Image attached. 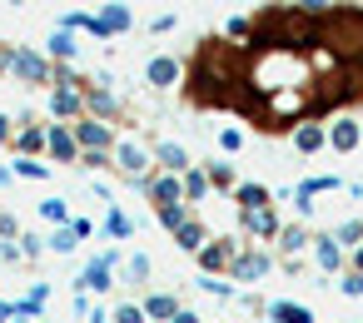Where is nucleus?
Here are the masks:
<instances>
[{
  "instance_id": "f257e3e1",
  "label": "nucleus",
  "mask_w": 363,
  "mask_h": 323,
  "mask_svg": "<svg viewBox=\"0 0 363 323\" xmlns=\"http://www.w3.org/2000/svg\"><path fill=\"white\" fill-rule=\"evenodd\" d=\"M110 159H115V174L125 179V184H135V189H145V179L155 174V149H150V135H120L115 140V149H110Z\"/></svg>"
},
{
  "instance_id": "f03ea898",
  "label": "nucleus",
  "mask_w": 363,
  "mask_h": 323,
  "mask_svg": "<svg viewBox=\"0 0 363 323\" xmlns=\"http://www.w3.org/2000/svg\"><path fill=\"white\" fill-rule=\"evenodd\" d=\"M11 75H16L26 90H50L55 65H50L45 50H35V45H16V55H11Z\"/></svg>"
},
{
  "instance_id": "7ed1b4c3",
  "label": "nucleus",
  "mask_w": 363,
  "mask_h": 323,
  "mask_svg": "<svg viewBox=\"0 0 363 323\" xmlns=\"http://www.w3.org/2000/svg\"><path fill=\"white\" fill-rule=\"evenodd\" d=\"M239 249H244L239 234H209V244L194 254V264H199V273H209V278H229V264H234Z\"/></svg>"
},
{
  "instance_id": "20e7f679",
  "label": "nucleus",
  "mask_w": 363,
  "mask_h": 323,
  "mask_svg": "<svg viewBox=\"0 0 363 323\" xmlns=\"http://www.w3.org/2000/svg\"><path fill=\"white\" fill-rule=\"evenodd\" d=\"M274 254L264 249V244H244L239 254H234V264H229V283H259V278H269L274 273Z\"/></svg>"
},
{
  "instance_id": "39448f33",
  "label": "nucleus",
  "mask_w": 363,
  "mask_h": 323,
  "mask_svg": "<svg viewBox=\"0 0 363 323\" xmlns=\"http://www.w3.org/2000/svg\"><path fill=\"white\" fill-rule=\"evenodd\" d=\"M70 135H75V149H80V154H110L115 140H120L115 125H100V120H90V115H80V120L70 125Z\"/></svg>"
},
{
  "instance_id": "423d86ee",
  "label": "nucleus",
  "mask_w": 363,
  "mask_h": 323,
  "mask_svg": "<svg viewBox=\"0 0 363 323\" xmlns=\"http://www.w3.org/2000/svg\"><path fill=\"white\" fill-rule=\"evenodd\" d=\"M323 135H328V149H333V154H358V149H363V125H358V115H348V110H338V115L323 125Z\"/></svg>"
},
{
  "instance_id": "0eeeda50",
  "label": "nucleus",
  "mask_w": 363,
  "mask_h": 323,
  "mask_svg": "<svg viewBox=\"0 0 363 323\" xmlns=\"http://www.w3.org/2000/svg\"><path fill=\"white\" fill-rule=\"evenodd\" d=\"M239 214V239H254V244H274V234H279V209L269 204V209H234Z\"/></svg>"
},
{
  "instance_id": "6e6552de",
  "label": "nucleus",
  "mask_w": 363,
  "mask_h": 323,
  "mask_svg": "<svg viewBox=\"0 0 363 323\" xmlns=\"http://www.w3.org/2000/svg\"><path fill=\"white\" fill-rule=\"evenodd\" d=\"M289 144H294V154H303V159H313V154H323V149H328V135H323V120H313V115H303V120H294V125H289Z\"/></svg>"
},
{
  "instance_id": "1a4fd4ad",
  "label": "nucleus",
  "mask_w": 363,
  "mask_h": 323,
  "mask_svg": "<svg viewBox=\"0 0 363 323\" xmlns=\"http://www.w3.org/2000/svg\"><path fill=\"white\" fill-rule=\"evenodd\" d=\"M145 85H150L155 95L184 85V60H179V55H150V60H145Z\"/></svg>"
},
{
  "instance_id": "9d476101",
  "label": "nucleus",
  "mask_w": 363,
  "mask_h": 323,
  "mask_svg": "<svg viewBox=\"0 0 363 323\" xmlns=\"http://www.w3.org/2000/svg\"><path fill=\"white\" fill-rule=\"evenodd\" d=\"M11 154H30V159H45V125L35 115H21L16 120V135H11Z\"/></svg>"
},
{
  "instance_id": "9b49d317",
  "label": "nucleus",
  "mask_w": 363,
  "mask_h": 323,
  "mask_svg": "<svg viewBox=\"0 0 363 323\" xmlns=\"http://www.w3.org/2000/svg\"><path fill=\"white\" fill-rule=\"evenodd\" d=\"M75 288H80V293H90V298H95V293L105 298V293H120V273H115V268H105L100 259H85V264H80Z\"/></svg>"
},
{
  "instance_id": "f8f14e48",
  "label": "nucleus",
  "mask_w": 363,
  "mask_h": 323,
  "mask_svg": "<svg viewBox=\"0 0 363 323\" xmlns=\"http://www.w3.org/2000/svg\"><path fill=\"white\" fill-rule=\"evenodd\" d=\"M145 199H150V209H169V204H184V184H179V174H150L145 179V189H140Z\"/></svg>"
},
{
  "instance_id": "ddd939ff",
  "label": "nucleus",
  "mask_w": 363,
  "mask_h": 323,
  "mask_svg": "<svg viewBox=\"0 0 363 323\" xmlns=\"http://www.w3.org/2000/svg\"><path fill=\"white\" fill-rule=\"evenodd\" d=\"M150 149H155V169H160V174H184V169L194 164V154H189L179 140H150Z\"/></svg>"
},
{
  "instance_id": "4468645a",
  "label": "nucleus",
  "mask_w": 363,
  "mask_h": 323,
  "mask_svg": "<svg viewBox=\"0 0 363 323\" xmlns=\"http://www.w3.org/2000/svg\"><path fill=\"white\" fill-rule=\"evenodd\" d=\"M308 254H313V264H318V273H328V278H338L343 268H348V254L333 244V234H313V244H308Z\"/></svg>"
},
{
  "instance_id": "2eb2a0df",
  "label": "nucleus",
  "mask_w": 363,
  "mask_h": 323,
  "mask_svg": "<svg viewBox=\"0 0 363 323\" xmlns=\"http://www.w3.org/2000/svg\"><path fill=\"white\" fill-rule=\"evenodd\" d=\"M40 50H45V60H50V65H75V60H80V35L55 26V30L45 35V45H40Z\"/></svg>"
},
{
  "instance_id": "dca6fc26",
  "label": "nucleus",
  "mask_w": 363,
  "mask_h": 323,
  "mask_svg": "<svg viewBox=\"0 0 363 323\" xmlns=\"http://www.w3.org/2000/svg\"><path fill=\"white\" fill-rule=\"evenodd\" d=\"M45 115L55 125H75L85 115V95H70V90H45Z\"/></svg>"
},
{
  "instance_id": "f3484780",
  "label": "nucleus",
  "mask_w": 363,
  "mask_h": 323,
  "mask_svg": "<svg viewBox=\"0 0 363 323\" xmlns=\"http://www.w3.org/2000/svg\"><path fill=\"white\" fill-rule=\"evenodd\" d=\"M45 159H55V164H75V159H80L70 125H55V120L45 125Z\"/></svg>"
},
{
  "instance_id": "a211bd4d",
  "label": "nucleus",
  "mask_w": 363,
  "mask_h": 323,
  "mask_svg": "<svg viewBox=\"0 0 363 323\" xmlns=\"http://www.w3.org/2000/svg\"><path fill=\"white\" fill-rule=\"evenodd\" d=\"M308 244H313V234H308V224H298V219H284V224H279V234H274L279 259H298Z\"/></svg>"
},
{
  "instance_id": "6ab92c4d",
  "label": "nucleus",
  "mask_w": 363,
  "mask_h": 323,
  "mask_svg": "<svg viewBox=\"0 0 363 323\" xmlns=\"http://www.w3.org/2000/svg\"><path fill=\"white\" fill-rule=\"evenodd\" d=\"M85 115H90V120H100V125H120L125 105H120V95H115V90H85Z\"/></svg>"
},
{
  "instance_id": "aec40b11",
  "label": "nucleus",
  "mask_w": 363,
  "mask_h": 323,
  "mask_svg": "<svg viewBox=\"0 0 363 323\" xmlns=\"http://www.w3.org/2000/svg\"><path fill=\"white\" fill-rule=\"evenodd\" d=\"M140 308H145V318H150V323H169L184 303H179V293H174V288H150V293L140 298Z\"/></svg>"
},
{
  "instance_id": "412c9836",
  "label": "nucleus",
  "mask_w": 363,
  "mask_h": 323,
  "mask_svg": "<svg viewBox=\"0 0 363 323\" xmlns=\"http://www.w3.org/2000/svg\"><path fill=\"white\" fill-rule=\"evenodd\" d=\"M135 229H140V224H135L120 204H110V209H105V219H100V239H105V244H130V239H135Z\"/></svg>"
},
{
  "instance_id": "4be33fe9",
  "label": "nucleus",
  "mask_w": 363,
  "mask_h": 323,
  "mask_svg": "<svg viewBox=\"0 0 363 323\" xmlns=\"http://www.w3.org/2000/svg\"><path fill=\"white\" fill-rule=\"evenodd\" d=\"M95 16H100V26H105V35H110V40L135 30V11L125 6V0H105V6H100Z\"/></svg>"
},
{
  "instance_id": "5701e85b",
  "label": "nucleus",
  "mask_w": 363,
  "mask_h": 323,
  "mask_svg": "<svg viewBox=\"0 0 363 323\" xmlns=\"http://www.w3.org/2000/svg\"><path fill=\"white\" fill-rule=\"evenodd\" d=\"M229 199H234V209H269V204H274V189L259 184V179H239V184L229 189Z\"/></svg>"
},
{
  "instance_id": "b1692460",
  "label": "nucleus",
  "mask_w": 363,
  "mask_h": 323,
  "mask_svg": "<svg viewBox=\"0 0 363 323\" xmlns=\"http://www.w3.org/2000/svg\"><path fill=\"white\" fill-rule=\"evenodd\" d=\"M199 169H204V179H209V189H219V194H229L234 184H239V169L224 159V154H209V159H199Z\"/></svg>"
},
{
  "instance_id": "393cba45",
  "label": "nucleus",
  "mask_w": 363,
  "mask_h": 323,
  "mask_svg": "<svg viewBox=\"0 0 363 323\" xmlns=\"http://www.w3.org/2000/svg\"><path fill=\"white\" fill-rule=\"evenodd\" d=\"M120 283H135V288H145V283H155V259H150L145 249H135V254H125V264H120Z\"/></svg>"
},
{
  "instance_id": "a878e982",
  "label": "nucleus",
  "mask_w": 363,
  "mask_h": 323,
  "mask_svg": "<svg viewBox=\"0 0 363 323\" xmlns=\"http://www.w3.org/2000/svg\"><path fill=\"white\" fill-rule=\"evenodd\" d=\"M264 318H269V323H318L313 308H308V303H294V298H269Z\"/></svg>"
},
{
  "instance_id": "bb28decb",
  "label": "nucleus",
  "mask_w": 363,
  "mask_h": 323,
  "mask_svg": "<svg viewBox=\"0 0 363 323\" xmlns=\"http://www.w3.org/2000/svg\"><path fill=\"white\" fill-rule=\"evenodd\" d=\"M60 30L95 35V40H105V45H110V35H105V26H100V16H95V11H65V16H60Z\"/></svg>"
},
{
  "instance_id": "cd10ccee",
  "label": "nucleus",
  "mask_w": 363,
  "mask_h": 323,
  "mask_svg": "<svg viewBox=\"0 0 363 323\" xmlns=\"http://www.w3.org/2000/svg\"><path fill=\"white\" fill-rule=\"evenodd\" d=\"M179 184H184V204H189V209H194V204H204V199H209V194H214V189H209V179H204V169H199V164H189V169H184V174H179Z\"/></svg>"
},
{
  "instance_id": "c85d7f7f",
  "label": "nucleus",
  "mask_w": 363,
  "mask_h": 323,
  "mask_svg": "<svg viewBox=\"0 0 363 323\" xmlns=\"http://www.w3.org/2000/svg\"><path fill=\"white\" fill-rule=\"evenodd\" d=\"M338 189H348L338 174H308V179H298L294 184V194H303V199H318V194H338Z\"/></svg>"
},
{
  "instance_id": "c756f323",
  "label": "nucleus",
  "mask_w": 363,
  "mask_h": 323,
  "mask_svg": "<svg viewBox=\"0 0 363 323\" xmlns=\"http://www.w3.org/2000/svg\"><path fill=\"white\" fill-rule=\"evenodd\" d=\"M174 244H179V254H199V249L209 244V224H204V219H189V224L174 234Z\"/></svg>"
},
{
  "instance_id": "7c9ffc66",
  "label": "nucleus",
  "mask_w": 363,
  "mask_h": 323,
  "mask_svg": "<svg viewBox=\"0 0 363 323\" xmlns=\"http://www.w3.org/2000/svg\"><path fill=\"white\" fill-rule=\"evenodd\" d=\"M40 219H45V224H55V229H65V224L75 219V209H70V199H65V194H50V199H40Z\"/></svg>"
},
{
  "instance_id": "2f4dec72",
  "label": "nucleus",
  "mask_w": 363,
  "mask_h": 323,
  "mask_svg": "<svg viewBox=\"0 0 363 323\" xmlns=\"http://www.w3.org/2000/svg\"><path fill=\"white\" fill-rule=\"evenodd\" d=\"M11 174H16V179L45 184V179H50V164H45V159H30V154H16V159H11Z\"/></svg>"
},
{
  "instance_id": "473e14b6",
  "label": "nucleus",
  "mask_w": 363,
  "mask_h": 323,
  "mask_svg": "<svg viewBox=\"0 0 363 323\" xmlns=\"http://www.w3.org/2000/svg\"><path fill=\"white\" fill-rule=\"evenodd\" d=\"M189 219H194V209H189V204H169V209H155V224H160L164 234H179V229H184Z\"/></svg>"
},
{
  "instance_id": "72a5a7b5",
  "label": "nucleus",
  "mask_w": 363,
  "mask_h": 323,
  "mask_svg": "<svg viewBox=\"0 0 363 323\" xmlns=\"http://www.w3.org/2000/svg\"><path fill=\"white\" fill-rule=\"evenodd\" d=\"M45 303H50V283H30V288H26V298L16 303V313L40 318V313H45Z\"/></svg>"
},
{
  "instance_id": "f704fd0d",
  "label": "nucleus",
  "mask_w": 363,
  "mask_h": 323,
  "mask_svg": "<svg viewBox=\"0 0 363 323\" xmlns=\"http://www.w3.org/2000/svg\"><path fill=\"white\" fill-rule=\"evenodd\" d=\"M328 234H333V244L348 254V249H358V244H363V219H343V224H333Z\"/></svg>"
},
{
  "instance_id": "c9c22d12",
  "label": "nucleus",
  "mask_w": 363,
  "mask_h": 323,
  "mask_svg": "<svg viewBox=\"0 0 363 323\" xmlns=\"http://www.w3.org/2000/svg\"><path fill=\"white\" fill-rule=\"evenodd\" d=\"M194 288H199V293H209V298H224V303H234V298H239V288H234L229 278H209V273H199V278H194Z\"/></svg>"
},
{
  "instance_id": "e433bc0d",
  "label": "nucleus",
  "mask_w": 363,
  "mask_h": 323,
  "mask_svg": "<svg viewBox=\"0 0 363 323\" xmlns=\"http://www.w3.org/2000/svg\"><path fill=\"white\" fill-rule=\"evenodd\" d=\"M110 323H150V318H145L140 298H120V303L110 308Z\"/></svg>"
},
{
  "instance_id": "4c0bfd02",
  "label": "nucleus",
  "mask_w": 363,
  "mask_h": 323,
  "mask_svg": "<svg viewBox=\"0 0 363 323\" xmlns=\"http://www.w3.org/2000/svg\"><path fill=\"white\" fill-rule=\"evenodd\" d=\"M224 40H254V21L249 16H229L224 21Z\"/></svg>"
},
{
  "instance_id": "58836bf2",
  "label": "nucleus",
  "mask_w": 363,
  "mask_h": 323,
  "mask_svg": "<svg viewBox=\"0 0 363 323\" xmlns=\"http://www.w3.org/2000/svg\"><path fill=\"white\" fill-rule=\"evenodd\" d=\"M219 149H224V159L239 154V149H244V130H239V125H219Z\"/></svg>"
},
{
  "instance_id": "ea45409f",
  "label": "nucleus",
  "mask_w": 363,
  "mask_h": 323,
  "mask_svg": "<svg viewBox=\"0 0 363 323\" xmlns=\"http://www.w3.org/2000/svg\"><path fill=\"white\" fill-rule=\"evenodd\" d=\"M16 244H21V259H40L45 254V234H35V229H21Z\"/></svg>"
},
{
  "instance_id": "a19ab883",
  "label": "nucleus",
  "mask_w": 363,
  "mask_h": 323,
  "mask_svg": "<svg viewBox=\"0 0 363 323\" xmlns=\"http://www.w3.org/2000/svg\"><path fill=\"white\" fill-rule=\"evenodd\" d=\"M75 244H80V239L70 234V224H65V229H55V234L45 239V249H50V254H75Z\"/></svg>"
},
{
  "instance_id": "79ce46f5",
  "label": "nucleus",
  "mask_w": 363,
  "mask_h": 323,
  "mask_svg": "<svg viewBox=\"0 0 363 323\" xmlns=\"http://www.w3.org/2000/svg\"><path fill=\"white\" fill-rule=\"evenodd\" d=\"M343 298H363V273H353V268H343L338 273V283H333Z\"/></svg>"
},
{
  "instance_id": "37998d69",
  "label": "nucleus",
  "mask_w": 363,
  "mask_h": 323,
  "mask_svg": "<svg viewBox=\"0 0 363 323\" xmlns=\"http://www.w3.org/2000/svg\"><path fill=\"white\" fill-rule=\"evenodd\" d=\"M294 11L308 16V21H323V16L333 11V0H294Z\"/></svg>"
},
{
  "instance_id": "c03bdc74",
  "label": "nucleus",
  "mask_w": 363,
  "mask_h": 323,
  "mask_svg": "<svg viewBox=\"0 0 363 323\" xmlns=\"http://www.w3.org/2000/svg\"><path fill=\"white\" fill-rule=\"evenodd\" d=\"M21 239V219L11 209H0V244H16Z\"/></svg>"
},
{
  "instance_id": "a18cd8bd",
  "label": "nucleus",
  "mask_w": 363,
  "mask_h": 323,
  "mask_svg": "<svg viewBox=\"0 0 363 323\" xmlns=\"http://www.w3.org/2000/svg\"><path fill=\"white\" fill-rule=\"evenodd\" d=\"M75 164H80L85 174H100V169H115V159H110V154H80Z\"/></svg>"
},
{
  "instance_id": "49530a36",
  "label": "nucleus",
  "mask_w": 363,
  "mask_h": 323,
  "mask_svg": "<svg viewBox=\"0 0 363 323\" xmlns=\"http://www.w3.org/2000/svg\"><path fill=\"white\" fill-rule=\"evenodd\" d=\"M174 26H179V16H174V11H164V16H155V21H150V35H169Z\"/></svg>"
},
{
  "instance_id": "de8ad7c7",
  "label": "nucleus",
  "mask_w": 363,
  "mask_h": 323,
  "mask_svg": "<svg viewBox=\"0 0 363 323\" xmlns=\"http://www.w3.org/2000/svg\"><path fill=\"white\" fill-rule=\"evenodd\" d=\"M70 234H75V239H100V229H95L85 214H75V219H70Z\"/></svg>"
},
{
  "instance_id": "09e8293b",
  "label": "nucleus",
  "mask_w": 363,
  "mask_h": 323,
  "mask_svg": "<svg viewBox=\"0 0 363 323\" xmlns=\"http://www.w3.org/2000/svg\"><path fill=\"white\" fill-rule=\"evenodd\" d=\"M70 303H75V318H90V308H95V298H90V293H80V288H75V298H70Z\"/></svg>"
},
{
  "instance_id": "8fccbe9b",
  "label": "nucleus",
  "mask_w": 363,
  "mask_h": 323,
  "mask_svg": "<svg viewBox=\"0 0 363 323\" xmlns=\"http://www.w3.org/2000/svg\"><path fill=\"white\" fill-rule=\"evenodd\" d=\"M0 264H26L21 259V244H0Z\"/></svg>"
},
{
  "instance_id": "3c124183",
  "label": "nucleus",
  "mask_w": 363,
  "mask_h": 323,
  "mask_svg": "<svg viewBox=\"0 0 363 323\" xmlns=\"http://www.w3.org/2000/svg\"><path fill=\"white\" fill-rule=\"evenodd\" d=\"M11 135H16V120H11L6 110H0V144H11Z\"/></svg>"
},
{
  "instance_id": "603ef678",
  "label": "nucleus",
  "mask_w": 363,
  "mask_h": 323,
  "mask_svg": "<svg viewBox=\"0 0 363 323\" xmlns=\"http://www.w3.org/2000/svg\"><path fill=\"white\" fill-rule=\"evenodd\" d=\"M11 55H16V45L0 40V75H11Z\"/></svg>"
},
{
  "instance_id": "864d4df0",
  "label": "nucleus",
  "mask_w": 363,
  "mask_h": 323,
  "mask_svg": "<svg viewBox=\"0 0 363 323\" xmlns=\"http://www.w3.org/2000/svg\"><path fill=\"white\" fill-rule=\"evenodd\" d=\"M169 323H204V318H199V313H194V308H179V313H174V318H169Z\"/></svg>"
},
{
  "instance_id": "5fc2aeb1",
  "label": "nucleus",
  "mask_w": 363,
  "mask_h": 323,
  "mask_svg": "<svg viewBox=\"0 0 363 323\" xmlns=\"http://www.w3.org/2000/svg\"><path fill=\"white\" fill-rule=\"evenodd\" d=\"M348 268H353V273H363V244H358V249H348Z\"/></svg>"
},
{
  "instance_id": "6e6d98bb",
  "label": "nucleus",
  "mask_w": 363,
  "mask_h": 323,
  "mask_svg": "<svg viewBox=\"0 0 363 323\" xmlns=\"http://www.w3.org/2000/svg\"><path fill=\"white\" fill-rule=\"evenodd\" d=\"M11 318H16V303H11V298H0V323H11Z\"/></svg>"
},
{
  "instance_id": "4d7b16f0",
  "label": "nucleus",
  "mask_w": 363,
  "mask_h": 323,
  "mask_svg": "<svg viewBox=\"0 0 363 323\" xmlns=\"http://www.w3.org/2000/svg\"><path fill=\"white\" fill-rule=\"evenodd\" d=\"M85 323H110V308H90V318Z\"/></svg>"
},
{
  "instance_id": "13d9d810",
  "label": "nucleus",
  "mask_w": 363,
  "mask_h": 323,
  "mask_svg": "<svg viewBox=\"0 0 363 323\" xmlns=\"http://www.w3.org/2000/svg\"><path fill=\"white\" fill-rule=\"evenodd\" d=\"M11 184H16V174H11V169H6V164H0V194H6V189H11Z\"/></svg>"
},
{
  "instance_id": "bf43d9fd",
  "label": "nucleus",
  "mask_w": 363,
  "mask_h": 323,
  "mask_svg": "<svg viewBox=\"0 0 363 323\" xmlns=\"http://www.w3.org/2000/svg\"><path fill=\"white\" fill-rule=\"evenodd\" d=\"M11 323H35V318H26V313H16V318H11Z\"/></svg>"
},
{
  "instance_id": "052dcab7",
  "label": "nucleus",
  "mask_w": 363,
  "mask_h": 323,
  "mask_svg": "<svg viewBox=\"0 0 363 323\" xmlns=\"http://www.w3.org/2000/svg\"><path fill=\"white\" fill-rule=\"evenodd\" d=\"M204 323H209V318H204Z\"/></svg>"
},
{
  "instance_id": "680f3d73",
  "label": "nucleus",
  "mask_w": 363,
  "mask_h": 323,
  "mask_svg": "<svg viewBox=\"0 0 363 323\" xmlns=\"http://www.w3.org/2000/svg\"><path fill=\"white\" fill-rule=\"evenodd\" d=\"M358 125H363V120H358Z\"/></svg>"
}]
</instances>
